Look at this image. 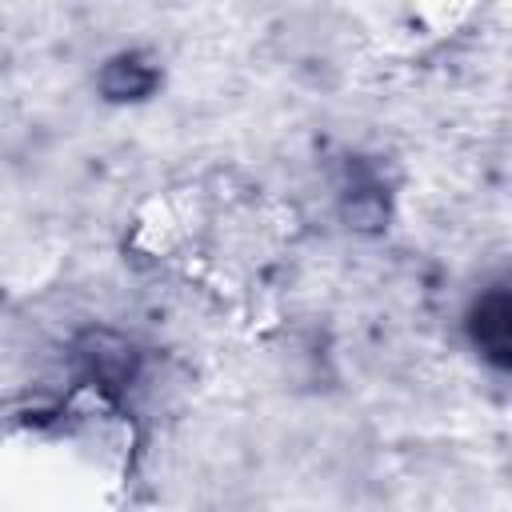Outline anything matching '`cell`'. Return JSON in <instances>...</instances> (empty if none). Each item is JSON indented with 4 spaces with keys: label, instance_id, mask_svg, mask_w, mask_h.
Masks as SVG:
<instances>
[{
    "label": "cell",
    "instance_id": "obj_1",
    "mask_svg": "<svg viewBox=\"0 0 512 512\" xmlns=\"http://www.w3.org/2000/svg\"><path fill=\"white\" fill-rule=\"evenodd\" d=\"M72 372L84 388H92L96 396L120 404L136 380H140V368H144V356L140 348L116 332V328H84L76 340H72Z\"/></svg>",
    "mask_w": 512,
    "mask_h": 512
},
{
    "label": "cell",
    "instance_id": "obj_2",
    "mask_svg": "<svg viewBox=\"0 0 512 512\" xmlns=\"http://www.w3.org/2000/svg\"><path fill=\"white\" fill-rule=\"evenodd\" d=\"M464 332L484 364H492L496 372L512 364V296L504 284H492L472 300L464 316Z\"/></svg>",
    "mask_w": 512,
    "mask_h": 512
},
{
    "label": "cell",
    "instance_id": "obj_3",
    "mask_svg": "<svg viewBox=\"0 0 512 512\" xmlns=\"http://www.w3.org/2000/svg\"><path fill=\"white\" fill-rule=\"evenodd\" d=\"M160 88V68L152 56L128 48V52H116L108 56L100 68H96V92L108 100V104H140L148 100L152 92Z\"/></svg>",
    "mask_w": 512,
    "mask_h": 512
},
{
    "label": "cell",
    "instance_id": "obj_4",
    "mask_svg": "<svg viewBox=\"0 0 512 512\" xmlns=\"http://www.w3.org/2000/svg\"><path fill=\"white\" fill-rule=\"evenodd\" d=\"M340 220L352 232H360V236L384 232L388 220H392V192H388V184L380 176H372V172H356L344 184V192H340Z\"/></svg>",
    "mask_w": 512,
    "mask_h": 512
}]
</instances>
